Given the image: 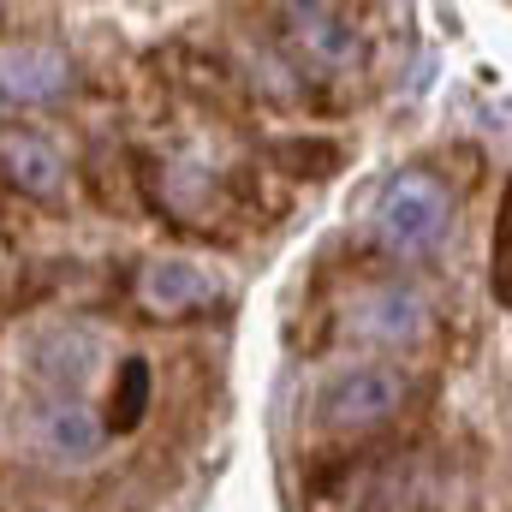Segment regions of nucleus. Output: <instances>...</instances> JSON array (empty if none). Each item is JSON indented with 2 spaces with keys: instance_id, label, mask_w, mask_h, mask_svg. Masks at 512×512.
I'll list each match as a JSON object with an SVG mask.
<instances>
[{
  "instance_id": "nucleus-6",
  "label": "nucleus",
  "mask_w": 512,
  "mask_h": 512,
  "mask_svg": "<svg viewBox=\"0 0 512 512\" xmlns=\"http://www.w3.org/2000/svg\"><path fill=\"white\" fill-rule=\"evenodd\" d=\"M352 328L376 346H417L429 334V298L405 280H382L370 292H358L352 304Z\"/></svg>"
},
{
  "instance_id": "nucleus-9",
  "label": "nucleus",
  "mask_w": 512,
  "mask_h": 512,
  "mask_svg": "<svg viewBox=\"0 0 512 512\" xmlns=\"http://www.w3.org/2000/svg\"><path fill=\"white\" fill-rule=\"evenodd\" d=\"M149 411V364L143 358H126L120 376H114V411H108V429L114 435H131Z\"/></svg>"
},
{
  "instance_id": "nucleus-5",
  "label": "nucleus",
  "mask_w": 512,
  "mask_h": 512,
  "mask_svg": "<svg viewBox=\"0 0 512 512\" xmlns=\"http://www.w3.org/2000/svg\"><path fill=\"white\" fill-rule=\"evenodd\" d=\"M30 441H36V453H42L48 465H66V471H78V465H96V459H102L108 423H102V417H96L84 399L60 393V399H48V405L36 411V423H30Z\"/></svg>"
},
{
  "instance_id": "nucleus-3",
  "label": "nucleus",
  "mask_w": 512,
  "mask_h": 512,
  "mask_svg": "<svg viewBox=\"0 0 512 512\" xmlns=\"http://www.w3.org/2000/svg\"><path fill=\"white\" fill-rule=\"evenodd\" d=\"M131 298L155 322H191V316H209L227 298V286L185 256H143L131 274Z\"/></svg>"
},
{
  "instance_id": "nucleus-8",
  "label": "nucleus",
  "mask_w": 512,
  "mask_h": 512,
  "mask_svg": "<svg viewBox=\"0 0 512 512\" xmlns=\"http://www.w3.org/2000/svg\"><path fill=\"white\" fill-rule=\"evenodd\" d=\"M72 84V60L48 42H18L0 54V96L6 102H54Z\"/></svg>"
},
{
  "instance_id": "nucleus-4",
  "label": "nucleus",
  "mask_w": 512,
  "mask_h": 512,
  "mask_svg": "<svg viewBox=\"0 0 512 512\" xmlns=\"http://www.w3.org/2000/svg\"><path fill=\"white\" fill-rule=\"evenodd\" d=\"M280 30H286L292 54L310 60L316 72H352V66L364 60L358 24H352L340 6H286V12H280Z\"/></svg>"
},
{
  "instance_id": "nucleus-10",
  "label": "nucleus",
  "mask_w": 512,
  "mask_h": 512,
  "mask_svg": "<svg viewBox=\"0 0 512 512\" xmlns=\"http://www.w3.org/2000/svg\"><path fill=\"white\" fill-rule=\"evenodd\" d=\"M489 292L501 310H512V179L501 185V209H495V233H489Z\"/></svg>"
},
{
  "instance_id": "nucleus-7",
  "label": "nucleus",
  "mask_w": 512,
  "mask_h": 512,
  "mask_svg": "<svg viewBox=\"0 0 512 512\" xmlns=\"http://www.w3.org/2000/svg\"><path fill=\"white\" fill-rule=\"evenodd\" d=\"M0 179L18 197H60L66 185V155L54 137L36 126H0Z\"/></svg>"
},
{
  "instance_id": "nucleus-1",
  "label": "nucleus",
  "mask_w": 512,
  "mask_h": 512,
  "mask_svg": "<svg viewBox=\"0 0 512 512\" xmlns=\"http://www.w3.org/2000/svg\"><path fill=\"white\" fill-rule=\"evenodd\" d=\"M453 227V191L429 167H399L387 173L376 203H370V233L393 256H423L435 251Z\"/></svg>"
},
{
  "instance_id": "nucleus-2",
  "label": "nucleus",
  "mask_w": 512,
  "mask_h": 512,
  "mask_svg": "<svg viewBox=\"0 0 512 512\" xmlns=\"http://www.w3.org/2000/svg\"><path fill=\"white\" fill-rule=\"evenodd\" d=\"M405 393H411V382H405L399 364H352V370H340L322 387L316 417L334 435H364V429H382V423L399 417Z\"/></svg>"
}]
</instances>
